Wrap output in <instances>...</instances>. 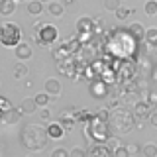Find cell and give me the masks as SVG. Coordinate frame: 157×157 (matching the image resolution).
<instances>
[{"label":"cell","instance_id":"1","mask_svg":"<svg viewBox=\"0 0 157 157\" xmlns=\"http://www.w3.org/2000/svg\"><path fill=\"white\" fill-rule=\"evenodd\" d=\"M47 140H51L49 134H47V128L37 126V124H28L20 132V141H22V145L29 151H41L43 147L49 144Z\"/></svg>","mask_w":157,"mask_h":157},{"label":"cell","instance_id":"2","mask_svg":"<svg viewBox=\"0 0 157 157\" xmlns=\"http://www.w3.org/2000/svg\"><path fill=\"white\" fill-rule=\"evenodd\" d=\"M108 124H110L114 134H128L136 126V116H134V112L126 110V108H114Z\"/></svg>","mask_w":157,"mask_h":157},{"label":"cell","instance_id":"3","mask_svg":"<svg viewBox=\"0 0 157 157\" xmlns=\"http://www.w3.org/2000/svg\"><path fill=\"white\" fill-rule=\"evenodd\" d=\"M110 134H112L110 124L104 122V120H98L96 116L85 126V136L90 141H96V144H104V141H108L110 140Z\"/></svg>","mask_w":157,"mask_h":157},{"label":"cell","instance_id":"4","mask_svg":"<svg viewBox=\"0 0 157 157\" xmlns=\"http://www.w3.org/2000/svg\"><path fill=\"white\" fill-rule=\"evenodd\" d=\"M0 43L4 47H18L22 43V29L18 24L4 22L0 26Z\"/></svg>","mask_w":157,"mask_h":157},{"label":"cell","instance_id":"5","mask_svg":"<svg viewBox=\"0 0 157 157\" xmlns=\"http://www.w3.org/2000/svg\"><path fill=\"white\" fill-rule=\"evenodd\" d=\"M59 37V29L55 26H51V24H43L41 28L37 29V37H36V43L37 45H51V43H55Z\"/></svg>","mask_w":157,"mask_h":157},{"label":"cell","instance_id":"6","mask_svg":"<svg viewBox=\"0 0 157 157\" xmlns=\"http://www.w3.org/2000/svg\"><path fill=\"white\" fill-rule=\"evenodd\" d=\"M88 88H90V94L94 98H106L108 94V82H104L102 78H94Z\"/></svg>","mask_w":157,"mask_h":157},{"label":"cell","instance_id":"7","mask_svg":"<svg viewBox=\"0 0 157 157\" xmlns=\"http://www.w3.org/2000/svg\"><path fill=\"white\" fill-rule=\"evenodd\" d=\"M88 157H114V149L106 144H94L88 149Z\"/></svg>","mask_w":157,"mask_h":157},{"label":"cell","instance_id":"8","mask_svg":"<svg viewBox=\"0 0 157 157\" xmlns=\"http://www.w3.org/2000/svg\"><path fill=\"white\" fill-rule=\"evenodd\" d=\"M151 112H153V110H151V106L147 104L145 100H144V102H136V106H134V116L137 118V120H141V122H144L145 118L149 120Z\"/></svg>","mask_w":157,"mask_h":157},{"label":"cell","instance_id":"9","mask_svg":"<svg viewBox=\"0 0 157 157\" xmlns=\"http://www.w3.org/2000/svg\"><path fill=\"white\" fill-rule=\"evenodd\" d=\"M47 134H49L51 140H59V137H63V134H65V126H63L61 122H49Z\"/></svg>","mask_w":157,"mask_h":157},{"label":"cell","instance_id":"10","mask_svg":"<svg viewBox=\"0 0 157 157\" xmlns=\"http://www.w3.org/2000/svg\"><path fill=\"white\" fill-rule=\"evenodd\" d=\"M16 49V59H20V61H28V59H32V45L26 41H22Z\"/></svg>","mask_w":157,"mask_h":157},{"label":"cell","instance_id":"11","mask_svg":"<svg viewBox=\"0 0 157 157\" xmlns=\"http://www.w3.org/2000/svg\"><path fill=\"white\" fill-rule=\"evenodd\" d=\"M92 29H94V20H92V18L85 16V18H81L77 22V32L78 33H90Z\"/></svg>","mask_w":157,"mask_h":157},{"label":"cell","instance_id":"12","mask_svg":"<svg viewBox=\"0 0 157 157\" xmlns=\"http://www.w3.org/2000/svg\"><path fill=\"white\" fill-rule=\"evenodd\" d=\"M22 114H24V112L20 110V108H18V110H16V108H12L10 112L2 114V124H6V126H10V124H16V122H20Z\"/></svg>","mask_w":157,"mask_h":157},{"label":"cell","instance_id":"13","mask_svg":"<svg viewBox=\"0 0 157 157\" xmlns=\"http://www.w3.org/2000/svg\"><path fill=\"white\" fill-rule=\"evenodd\" d=\"M47 12L51 14L53 18H61L63 12H65V4L59 2V0H53V2H47Z\"/></svg>","mask_w":157,"mask_h":157},{"label":"cell","instance_id":"14","mask_svg":"<svg viewBox=\"0 0 157 157\" xmlns=\"http://www.w3.org/2000/svg\"><path fill=\"white\" fill-rule=\"evenodd\" d=\"M45 92L51 94V96L61 94V82H59L57 78H47L45 81Z\"/></svg>","mask_w":157,"mask_h":157},{"label":"cell","instance_id":"15","mask_svg":"<svg viewBox=\"0 0 157 157\" xmlns=\"http://www.w3.org/2000/svg\"><path fill=\"white\" fill-rule=\"evenodd\" d=\"M59 122L65 126V130H71L77 124V112H61V120Z\"/></svg>","mask_w":157,"mask_h":157},{"label":"cell","instance_id":"16","mask_svg":"<svg viewBox=\"0 0 157 157\" xmlns=\"http://www.w3.org/2000/svg\"><path fill=\"white\" fill-rule=\"evenodd\" d=\"M37 102L33 100V98H24L22 102H20V110L24 112V114H33V112L37 110Z\"/></svg>","mask_w":157,"mask_h":157},{"label":"cell","instance_id":"17","mask_svg":"<svg viewBox=\"0 0 157 157\" xmlns=\"http://www.w3.org/2000/svg\"><path fill=\"white\" fill-rule=\"evenodd\" d=\"M16 0H0V14L2 16H10L16 12Z\"/></svg>","mask_w":157,"mask_h":157},{"label":"cell","instance_id":"18","mask_svg":"<svg viewBox=\"0 0 157 157\" xmlns=\"http://www.w3.org/2000/svg\"><path fill=\"white\" fill-rule=\"evenodd\" d=\"M26 10H28V14H32V16H39V14L43 12V2L41 0H29L26 4Z\"/></svg>","mask_w":157,"mask_h":157},{"label":"cell","instance_id":"19","mask_svg":"<svg viewBox=\"0 0 157 157\" xmlns=\"http://www.w3.org/2000/svg\"><path fill=\"white\" fill-rule=\"evenodd\" d=\"M128 32H130V33H132V36H134L136 39H141V37H145V32H147V29H145L144 26H141V24L134 22L130 28H128Z\"/></svg>","mask_w":157,"mask_h":157},{"label":"cell","instance_id":"20","mask_svg":"<svg viewBox=\"0 0 157 157\" xmlns=\"http://www.w3.org/2000/svg\"><path fill=\"white\" fill-rule=\"evenodd\" d=\"M144 39L149 47H157V28H147Z\"/></svg>","mask_w":157,"mask_h":157},{"label":"cell","instance_id":"21","mask_svg":"<svg viewBox=\"0 0 157 157\" xmlns=\"http://www.w3.org/2000/svg\"><path fill=\"white\" fill-rule=\"evenodd\" d=\"M28 73H29V69L26 63H16V67H14V78H26L28 77Z\"/></svg>","mask_w":157,"mask_h":157},{"label":"cell","instance_id":"22","mask_svg":"<svg viewBox=\"0 0 157 157\" xmlns=\"http://www.w3.org/2000/svg\"><path fill=\"white\" fill-rule=\"evenodd\" d=\"M33 100L37 102V106H39V108H47L49 100H51V94H47L45 90H43V92H37V94L33 96Z\"/></svg>","mask_w":157,"mask_h":157},{"label":"cell","instance_id":"23","mask_svg":"<svg viewBox=\"0 0 157 157\" xmlns=\"http://www.w3.org/2000/svg\"><path fill=\"white\" fill-rule=\"evenodd\" d=\"M144 12H145V16L155 18L157 16V0H147L144 4Z\"/></svg>","mask_w":157,"mask_h":157},{"label":"cell","instance_id":"24","mask_svg":"<svg viewBox=\"0 0 157 157\" xmlns=\"http://www.w3.org/2000/svg\"><path fill=\"white\" fill-rule=\"evenodd\" d=\"M141 153H144V157H157V145L153 144H147L141 147Z\"/></svg>","mask_w":157,"mask_h":157},{"label":"cell","instance_id":"25","mask_svg":"<svg viewBox=\"0 0 157 157\" xmlns=\"http://www.w3.org/2000/svg\"><path fill=\"white\" fill-rule=\"evenodd\" d=\"M110 114L112 112L108 110V108H98V110L94 112V116L98 118V120H104V122H110Z\"/></svg>","mask_w":157,"mask_h":157},{"label":"cell","instance_id":"26","mask_svg":"<svg viewBox=\"0 0 157 157\" xmlns=\"http://www.w3.org/2000/svg\"><path fill=\"white\" fill-rule=\"evenodd\" d=\"M120 6H122V0H104V8L110 10V12H116Z\"/></svg>","mask_w":157,"mask_h":157},{"label":"cell","instance_id":"27","mask_svg":"<svg viewBox=\"0 0 157 157\" xmlns=\"http://www.w3.org/2000/svg\"><path fill=\"white\" fill-rule=\"evenodd\" d=\"M114 157H132V153L128 151L126 145H118L116 149H114Z\"/></svg>","mask_w":157,"mask_h":157},{"label":"cell","instance_id":"28","mask_svg":"<svg viewBox=\"0 0 157 157\" xmlns=\"http://www.w3.org/2000/svg\"><path fill=\"white\" fill-rule=\"evenodd\" d=\"M51 157H71V151H67L65 147H57L51 151Z\"/></svg>","mask_w":157,"mask_h":157},{"label":"cell","instance_id":"29","mask_svg":"<svg viewBox=\"0 0 157 157\" xmlns=\"http://www.w3.org/2000/svg\"><path fill=\"white\" fill-rule=\"evenodd\" d=\"M130 12H132L130 8H126V6H120V8H118L114 14H116V18H118V20H126V18H128V14H130Z\"/></svg>","mask_w":157,"mask_h":157},{"label":"cell","instance_id":"30","mask_svg":"<svg viewBox=\"0 0 157 157\" xmlns=\"http://www.w3.org/2000/svg\"><path fill=\"white\" fill-rule=\"evenodd\" d=\"M0 110H2V114H6V112L12 110V104H10V100H8L6 96L0 98Z\"/></svg>","mask_w":157,"mask_h":157},{"label":"cell","instance_id":"31","mask_svg":"<svg viewBox=\"0 0 157 157\" xmlns=\"http://www.w3.org/2000/svg\"><path fill=\"white\" fill-rule=\"evenodd\" d=\"M71 157H88V151H85L82 147H75L71 149Z\"/></svg>","mask_w":157,"mask_h":157},{"label":"cell","instance_id":"32","mask_svg":"<svg viewBox=\"0 0 157 157\" xmlns=\"http://www.w3.org/2000/svg\"><path fill=\"white\" fill-rule=\"evenodd\" d=\"M126 147H128V151H130L132 155H136V153H140V145H136V144H126Z\"/></svg>","mask_w":157,"mask_h":157},{"label":"cell","instance_id":"33","mask_svg":"<svg viewBox=\"0 0 157 157\" xmlns=\"http://www.w3.org/2000/svg\"><path fill=\"white\" fill-rule=\"evenodd\" d=\"M145 102H147V104H149L151 108H153V106L157 104V94H155V92H149V96H147V100H145Z\"/></svg>","mask_w":157,"mask_h":157},{"label":"cell","instance_id":"34","mask_svg":"<svg viewBox=\"0 0 157 157\" xmlns=\"http://www.w3.org/2000/svg\"><path fill=\"white\" fill-rule=\"evenodd\" d=\"M149 122H151V126H155L157 128V110L151 112V116H149Z\"/></svg>","mask_w":157,"mask_h":157},{"label":"cell","instance_id":"35","mask_svg":"<svg viewBox=\"0 0 157 157\" xmlns=\"http://www.w3.org/2000/svg\"><path fill=\"white\" fill-rule=\"evenodd\" d=\"M39 116H41V120H51V112H49V110H41V114H39Z\"/></svg>","mask_w":157,"mask_h":157},{"label":"cell","instance_id":"36","mask_svg":"<svg viewBox=\"0 0 157 157\" xmlns=\"http://www.w3.org/2000/svg\"><path fill=\"white\" fill-rule=\"evenodd\" d=\"M108 145H110L112 149H116V147L120 145V144H118V140H114V137H110V140H108Z\"/></svg>","mask_w":157,"mask_h":157},{"label":"cell","instance_id":"37","mask_svg":"<svg viewBox=\"0 0 157 157\" xmlns=\"http://www.w3.org/2000/svg\"><path fill=\"white\" fill-rule=\"evenodd\" d=\"M75 2V0H63V4H65V6H69V4H73Z\"/></svg>","mask_w":157,"mask_h":157},{"label":"cell","instance_id":"38","mask_svg":"<svg viewBox=\"0 0 157 157\" xmlns=\"http://www.w3.org/2000/svg\"><path fill=\"white\" fill-rule=\"evenodd\" d=\"M16 2H29V0H16Z\"/></svg>","mask_w":157,"mask_h":157},{"label":"cell","instance_id":"39","mask_svg":"<svg viewBox=\"0 0 157 157\" xmlns=\"http://www.w3.org/2000/svg\"><path fill=\"white\" fill-rule=\"evenodd\" d=\"M41 2H45V0H41ZM49 2H53V0H49Z\"/></svg>","mask_w":157,"mask_h":157}]
</instances>
